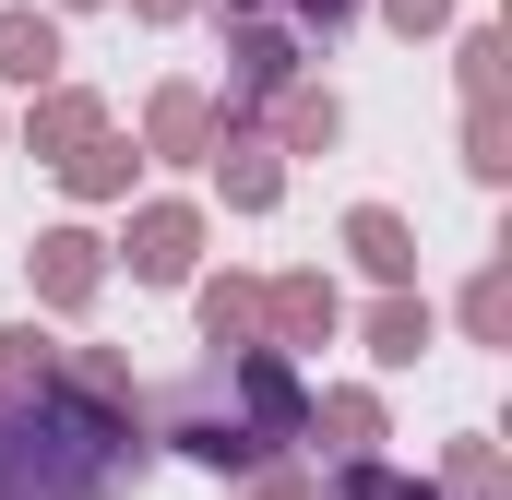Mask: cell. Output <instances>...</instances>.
Listing matches in <instances>:
<instances>
[{"label":"cell","instance_id":"8992f818","mask_svg":"<svg viewBox=\"0 0 512 500\" xmlns=\"http://www.w3.org/2000/svg\"><path fill=\"white\" fill-rule=\"evenodd\" d=\"M48 286L84 298V286H96V239H48Z\"/></svg>","mask_w":512,"mask_h":500},{"label":"cell","instance_id":"7c38bea8","mask_svg":"<svg viewBox=\"0 0 512 500\" xmlns=\"http://www.w3.org/2000/svg\"><path fill=\"white\" fill-rule=\"evenodd\" d=\"M143 12H179V0H143Z\"/></svg>","mask_w":512,"mask_h":500},{"label":"cell","instance_id":"9c48e42d","mask_svg":"<svg viewBox=\"0 0 512 500\" xmlns=\"http://www.w3.org/2000/svg\"><path fill=\"white\" fill-rule=\"evenodd\" d=\"M274 310H286V322H298V334H334V298H322V286H286V298H274Z\"/></svg>","mask_w":512,"mask_h":500},{"label":"cell","instance_id":"8fae6325","mask_svg":"<svg viewBox=\"0 0 512 500\" xmlns=\"http://www.w3.org/2000/svg\"><path fill=\"white\" fill-rule=\"evenodd\" d=\"M298 12H322V24H334V12H346V0H298Z\"/></svg>","mask_w":512,"mask_h":500},{"label":"cell","instance_id":"3957f363","mask_svg":"<svg viewBox=\"0 0 512 500\" xmlns=\"http://www.w3.org/2000/svg\"><path fill=\"white\" fill-rule=\"evenodd\" d=\"M48 60H60V36H48L36 12H0V72H24V84H36Z\"/></svg>","mask_w":512,"mask_h":500},{"label":"cell","instance_id":"6da1fadb","mask_svg":"<svg viewBox=\"0 0 512 500\" xmlns=\"http://www.w3.org/2000/svg\"><path fill=\"white\" fill-rule=\"evenodd\" d=\"M143 465L131 417L84 405V393H0V500H120V477Z\"/></svg>","mask_w":512,"mask_h":500},{"label":"cell","instance_id":"5b68a950","mask_svg":"<svg viewBox=\"0 0 512 500\" xmlns=\"http://www.w3.org/2000/svg\"><path fill=\"white\" fill-rule=\"evenodd\" d=\"M346 239L370 250V274H405V262H417V250H405V227H393L382 203H370V215H358V227H346Z\"/></svg>","mask_w":512,"mask_h":500},{"label":"cell","instance_id":"7a4b0ae2","mask_svg":"<svg viewBox=\"0 0 512 500\" xmlns=\"http://www.w3.org/2000/svg\"><path fill=\"white\" fill-rule=\"evenodd\" d=\"M167 429L203 465H262L274 441H298V381H286V358L239 346V358H215V370H191L167 393Z\"/></svg>","mask_w":512,"mask_h":500},{"label":"cell","instance_id":"277c9868","mask_svg":"<svg viewBox=\"0 0 512 500\" xmlns=\"http://www.w3.org/2000/svg\"><path fill=\"white\" fill-rule=\"evenodd\" d=\"M131 262H143V274H179V262H191V215H143Z\"/></svg>","mask_w":512,"mask_h":500},{"label":"cell","instance_id":"52a82bcc","mask_svg":"<svg viewBox=\"0 0 512 500\" xmlns=\"http://www.w3.org/2000/svg\"><path fill=\"white\" fill-rule=\"evenodd\" d=\"M203 334L239 346V334H251V286H215V298H203Z\"/></svg>","mask_w":512,"mask_h":500},{"label":"cell","instance_id":"ba28073f","mask_svg":"<svg viewBox=\"0 0 512 500\" xmlns=\"http://www.w3.org/2000/svg\"><path fill=\"white\" fill-rule=\"evenodd\" d=\"M370 334H382V358H417V346H429V310H382Z\"/></svg>","mask_w":512,"mask_h":500},{"label":"cell","instance_id":"30bf717a","mask_svg":"<svg viewBox=\"0 0 512 500\" xmlns=\"http://www.w3.org/2000/svg\"><path fill=\"white\" fill-rule=\"evenodd\" d=\"M441 12H453V0H393V24H405V36H417V24H441Z\"/></svg>","mask_w":512,"mask_h":500}]
</instances>
